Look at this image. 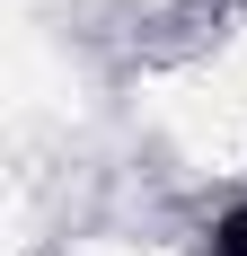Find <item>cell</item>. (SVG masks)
<instances>
[{
    "instance_id": "1",
    "label": "cell",
    "mask_w": 247,
    "mask_h": 256,
    "mask_svg": "<svg viewBox=\"0 0 247 256\" xmlns=\"http://www.w3.org/2000/svg\"><path fill=\"white\" fill-rule=\"evenodd\" d=\"M203 256H247V204H238V212H221V221L203 230Z\"/></svg>"
}]
</instances>
